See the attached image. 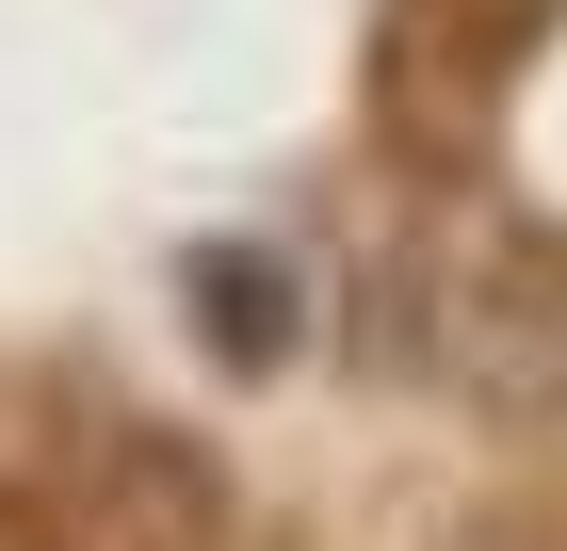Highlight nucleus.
Instances as JSON below:
<instances>
[{"label": "nucleus", "instance_id": "obj_1", "mask_svg": "<svg viewBox=\"0 0 567 551\" xmlns=\"http://www.w3.org/2000/svg\"><path fill=\"white\" fill-rule=\"evenodd\" d=\"M195 293H212V340H244V357H260V340H276V259H244V276H227V259H212Z\"/></svg>", "mask_w": 567, "mask_h": 551}]
</instances>
